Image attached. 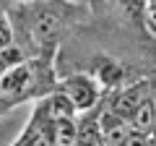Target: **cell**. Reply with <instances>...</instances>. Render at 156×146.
Listing matches in <instances>:
<instances>
[{
  "instance_id": "6da1fadb",
  "label": "cell",
  "mask_w": 156,
  "mask_h": 146,
  "mask_svg": "<svg viewBox=\"0 0 156 146\" xmlns=\"http://www.w3.org/2000/svg\"><path fill=\"white\" fill-rule=\"evenodd\" d=\"M21 8L26 11L23 26H26L29 42L37 45L39 50L52 47L68 21V5L57 0H31V3H21Z\"/></svg>"
},
{
  "instance_id": "7a4b0ae2",
  "label": "cell",
  "mask_w": 156,
  "mask_h": 146,
  "mask_svg": "<svg viewBox=\"0 0 156 146\" xmlns=\"http://www.w3.org/2000/svg\"><path fill=\"white\" fill-rule=\"evenodd\" d=\"M55 89L68 97V102L76 107V112H89V110H94L99 104L101 94H104L99 81L94 76H89V73H76V76H70L65 81H57Z\"/></svg>"
},
{
  "instance_id": "3957f363",
  "label": "cell",
  "mask_w": 156,
  "mask_h": 146,
  "mask_svg": "<svg viewBox=\"0 0 156 146\" xmlns=\"http://www.w3.org/2000/svg\"><path fill=\"white\" fill-rule=\"evenodd\" d=\"M34 115H37L39 120H44V123H62V120H73L76 118V107L68 102L65 94H60V91H50V94L39 97V104L37 110H34Z\"/></svg>"
},
{
  "instance_id": "277c9868",
  "label": "cell",
  "mask_w": 156,
  "mask_h": 146,
  "mask_svg": "<svg viewBox=\"0 0 156 146\" xmlns=\"http://www.w3.org/2000/svg\"><path fill=\"white\" fill-rule=\"evenodd\" d=\"M148 97H151L148 81H138V84L128 86V89L117 91V97L112 99V104H109V112H115L117 118H122L125 123H128V120L133 118V112L148 99Z\"/></svg>"
},
{
  "instance_id": "5b68a950",
  "label": "cell",
  "mask_w": 156,
  "mask_h": 146,
  "mask_svg": "<svg viewBox=\"0 0 156 146\" xmlns=\"http://www.w3.org/2000/svg\"><path fill=\"white\" fill-rule=\"evenodd\" d=\"M128 125H130V130H138V133H154V128H156V99L154 97H148L135 110L133 118L128 120Z\"/></svg>"
},
{
  "instance_id": "8992f818",
  "label": "cell",
  "mask_w": 156,
  "mask_h": 146,
  "mask_svg": "<svg viewBox=\"0 0 156 146\" xmlns=\"http://www.w3.org/2000/svg\"><path fill=\"white\" fill-rule=\"evenodd\" d=\"M50 144L52 146H78V125L76 120H62L50 125Z\"/></svg>"
},
{
  "instance_id": "52a82bcc",
  "label": "cell",
  "mask_w": 156,
  "mask_h": 146,
  "mask_svg": "<svg viewBox=\"0 0 156 146\" xmlns=\"http://www.w3.org/2000/svg\"><path fill=\"white\" fill-rule=\"evenodd\" d=\"M94 78L99 81L101 89H112V86H117V81L122 78V68L117 65V63H112V60H101V65L94 73Z\"/></svg>"
},
{
  "instance_id": "ba28073f",
  "label": "cell",
  "mask_w": 156,
  "mask_h": 146,
  "mask_svg": "<svg viewBox=\"0 0 156 146\" xmlns=\"http://www.w3.org/2000/svg\"><path fill=\"white\" fill-rule=\"evenodd\" d=\"M112 3L130 18H143L146 8H148V0H112Z\"/></svg>"
},
{
  "instance_id": "9c48e42d",
  "label": "cell",
  "mask_w": 156,
  "mask_h": 146,
  "mask_svg": "<svg viewBox=\"0 0 156 146\" xmlns=\"http://www.w3.org/2000/svg\"><path fill=\"white\" fill-rule=\"evenodd\" d=\"M146 13H148V18H151V16L156 18V0H148V8H146Z\"/></svg>"
},
{
  "instance_id": "30bf717a",
  "label": "cell",
  "mask_w": 156,
  "mask_h": 146,
  "mask_svg": "<svg viewBox=\"0 0 156 146\" xmlns=\"http://www.w3.org/2000/svg\"><path fill=\"white\" fill-rule=\"evenodd\" d=\"M16 3H31V0H16Z\"/></svg>"
}]
</instances>
